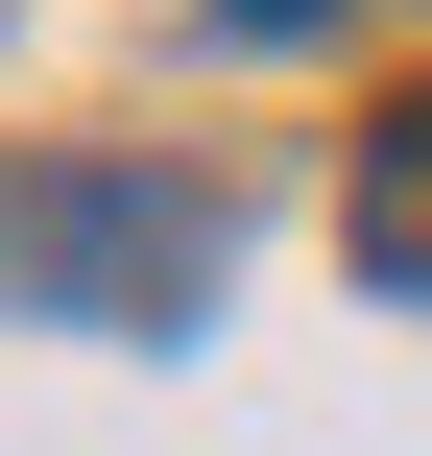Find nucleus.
Masks as SVG:
<instances>
[{"label":"nucleus","instance_id":"f257e3e1","mask_svg":"<svg viewBox=\"0 0 432 456\" xmlns=\"http://www.w3.org/2000/svg\"><path fill=\"white\" fill-rule=\"evenodd\" d=\"M0 240H24L72 313H120V337H168V313L216 289V192H168V168H72V192H48V216H0Z\"/></svg>","mask_w":432,"mask_h":456},{"label":"nucleus","instance_id":"f03ea898","mask_svg":"<svg viewBox=\"0 0 432 456\" xmlns=\"http://www.w3.org/2000/svg\"><path fill=\"white\" fill-rule=\"evenodd\" d=\"M337 240H361V289H432V96L361 144V192H337Z\"/></svg>","mask_w":432,"mask_h":456},{"label":"nucleus","instance_id":"7ed1b4c3","mask_svg":"<svg viewBox=\"0 0 432 456\" xmlns=\"http://www.w3.org/2000/svg\"><path fill=\"white\" fill-rule=\"evenodd\" d=\"M216 24H240V48H313V24H337V0H216Z\"/></svg>","mask_w":432,"mask_h":456}]
</instances>
